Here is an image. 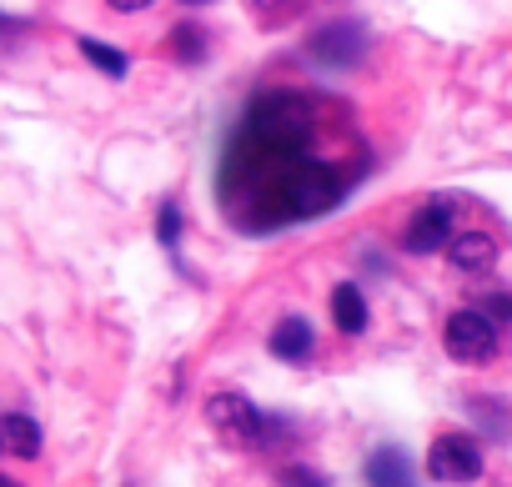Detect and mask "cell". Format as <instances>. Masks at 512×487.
Returning a JSON list of instances; mask_svg holds the SVG:
<instances>
[{
  "mask_svg": "<svg viewBox=\"0 0 512 487\" xmlns=\"http://www.w3.org/2000/svg\"><path fill=\"white\" fill-rule=\"evenodd\" d=\"M317 106L307 96H262L226 146L221 191L251 226H292L342 201L347 176L312 156Z\"/></svg>",
  "mask_w": 512,
  "mask_h": 487,
  "instance_id": "1",
  "label": "cell"
},
{
  "mask_svg": "<svg viewBox=\"0 0 512 487\" xmlns=\"http://www.w3.org/2000/svg\"><path fill=\"white\" fill-rule=\"evenodd\" d=\"M442 342H447V352H452L457 362H487V357L497 352V322H492L482 307H462V312L447 317Z\"/></svg>",
  "mask_w": 512,
  "mask_h": 487,
  "instance_id": "2",
  "label": "cell"
},
{
  "mask_svg": "<svg viewBox=\"0 0 512 487\" xmlns=\"http://www.w3.org/2000/svg\"><path fill=\"white\" fill-rule=\"evenodd\" d=\"M206 417H211V427H216L231 447H256V442L267 437L262 412H256L241 392H216V397L206 402Z\"/></svg>",
  "mask_w": 512,
  "mask_h": 487,
  "instance_id": "3",
  "label": "cell"
},
{
  "mask_svg": "<svg viewBox=\"0 0 512 487\" xmlns=\"http://www.w3.org/2000/svg\"><path fill=\"white\" fill-rule=\"evenodd\" d=\"M427 472L437 477V482H472L477 472H482V447L467 437V432H442L437 442H432V452H427Z\"/></svg>",
  "mask_w": 512,
  "mask_h": 487,
  "instance_id": "4",
  "label": "cell"
},
{
  "mask_svg": "<svg viewBox=\"0 0 512 487\" xmlns=\"http://www.w3.org/2000/svg\"><path fill=\"white\" fill-rule=\"evenodd\" d=\"M452 216H457L452 196H432V201H422V211L407 221L402 247H407L412 257H427V252L447 247V241H452Z\"/></svg>",
  "mask_w": 512,
  "mask_h": 487,
  "instance_id": "5",
  "label": "cell"
},
{
  "mask_svg": "<svg viewBox=\"0 0 512 487\" xmlns=\"http://www.w3.org/2000/svg\"><path fill=\"white\" fill-rule=\"evenodd\" d=\"M362 56V26L357 21H332L312 36V61L317 66H352Z\"/></svg>",
  "mask_w": 512,
  "mask_h": 487,
  "instance_id": "6",
  "label": "cell"
},
{
  "mask_svg": "<svg viewBox=\"0 0 512 487\" xmlns=\"http://www.w3.org/2000/svg\"><path fill=\"white\" fill-rule=\"evenodd\" d=\"M447 262H452L457 272H492L497 241H492L487 231H462V236L447 241Z\"/></svg>",
  "mask_w": 512,
  "mask_h": 487,
  "instance_id": "7",
  "label": "cell"
},
{
  "mask_svg": "<svg viewBox=\"0 0 512 487\" xmlns=\"http://www.w3.org/2000/svg\"><path fill=\"white\" fill-rule=\"evenodd\" d=\"M367 487H417V472L402 447H377L367 457Z\"/></svg>",
  "mask_w": 512,
  "mask_h": 487,
  "instance_id": "8",
  "label": "cell"
},
{
  "mask_svg": "<svg viewBox=\"0 0 512 487\" xmlns=\"http://www.w3.org/2000/svg\"><path fill=\"white\" fill-rule=\"evenodd\" d=\"M332 322H337L347 337L367 327V297H362V287H357V282H342V287L332 292Z\"/></svg>",
  "mask_w": 512,
  "mask_h": 487,
  "instance_id": "9",
  "label": "cell"
},
{
  "mask_svg": "<svg viewBox=\"0 0 512 487\" xmlns=\"http://www.w3.org/2000/svg\"><path fill=\"white\" fill-rule=\"evenodd\" d=\"M0 442H6V452H16V457H36L41 452V427L26 412H6L0 417Z\"/></svg>",
  "mask_w": 512,
  "mask_h": 487,
  "instance_id": "10",
  "label": "cell"
},
{
  "mask_svg": "<svg viewBox=\"0 0 512 487\" xmlns=\"http://www.w3.org/2000/svg\"><path fill=\"white\" fill-rule=\"evenodd\" d=\"M272 352H277L282 362H307V357H312V327H307L302 317H287V322L272 332Z\"/></svg>",
  "mask_w": 512,
  "mask_h": 487,
  "instance_id": "11",
  "label": "cell"
},
{
  "mask_svg": "<svg viewBox=\"0 0 512 487\" xmlns=\"http://www.w3.org/2000/svg\"><path fill=\"white\" fill-rule=\"evenodd\" d=\"M246 6H251L256 26L277 31V26H287L292 16H302V6H307V0H246Z\"/></svg>",
  "mask_w": 512,
  "mask_h": 487,
  "instance_id": "12",
  "label": "cell"
},
{
  "mask_svg": "<svg viewBox=\"0 0 512 487\" xmlns=\"http://www.w3.org/2000/svg\"><path fill=\"white\" fill-rule=\"evenodd\" d=\"M81 56H86L91 66H101L106 76H126V56L111 51L106 41H96V36H81Z\"/></svg>",
  "mask_w": 512,
  "mask_h": 487,
  "instance_id": "13",
  "label": "cell"
},
{
  "mask_svg": "<svg viewBox=\"0 0 512 487\" xmlns=\"http://www.w3.org/2000/svg\"><path fill=\"white\" fill-rule=\"evenodd\" d=\"M282 487H327V477H317L312 467H292L282 472Z\"/></svg>",
  "mask_w": 512,
  "mask_h": 487,
  "instance_id": "14",
  "label": "cell"
},
{
  "mask_svg": "<svg viewBox=\"0 0 512 487\" xmlns=\"http://www.w3.org/2000/svg\"><path fill=\"white\" fill-rule=\"evenodd\" d=\"M176 226H181V221H176V206H166V211H161V241H166V247L176 241Z\"/></svg>",
  "mask_w": 512,
  "mask_h": 487,
  "instance_id": "15",
  "label": "cell"
},
{
  "mask_svg": "<svg viewBox=\"0 0 512 487\" xmlns=\"http://www.w3.org/2000/svg\"><path fill=\"white\" fill-rule=\"evenodd\" d=\"M106 6H111V11H126V16H131V11H146L151 0H106Z\"/></svg>",
  "mask_w": 512,
  "mask_h": 487,
  "instance_id": "16",
  "label": "cell"
},
{
  "mask_svg": "<svg viewBox=\"0 0 512 487\" xmlns=\"http://www.w3.org/2000/svg\"><path fill=\"white\" fill-rule=\"evenodd\" d=\"M0 487H21V482H11V477H0Z\"/></svg>",
  "mask_w": 512,
  "mask_h": 487,
  "instance_id": "17",
  "label": "cell"
},
{
  "mask_svg": "<svg viewBox=\"0 0 512 487\" xmlns=\"http://www.w3.org/2000/svg\"><path fill=\"white\" fill-rule=\"evenodd\" d=\"M181 6H206V0H181Z\"/></svg>",
  "mask_w": 512,
  "mask_h": 487,
  "instance_id": "18",
  "label": "cell"
}]
</instances>
